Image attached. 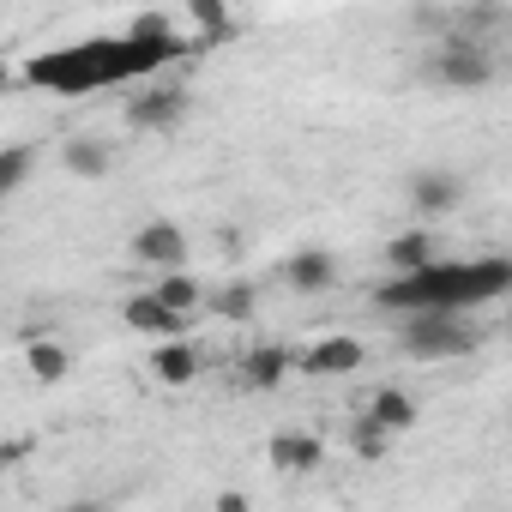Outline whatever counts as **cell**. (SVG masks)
Returning a JSON list of instances; mask_svg holds the SVG:
<instances>
[{
    "label": "cell",
    "instance_id": "6da1fadb",
    "mask_svg": "<svg viewBox=\"0 0 512 512\" xmlns=\"http://www.w3.org/2000/svg\"><path fill=\"white\" fill-rule=\"evenodd\" d=\"M506 290H512V260H506V253H488V260H440V253H434V260L416 266V272H392L374 290V302L392 308V314H416V308L458 314V308L500 302Z\"/></svg>",
    "mask_w": 512,
    "mask_h": 512
},
{
    "label": "cell",
    "instance_id": "7a4b0ae2",
    "mask_svg": "<svg viewBox=\"0 0 512 512\" xmlns=\"http://www.w3.org/2000/svg\"><path fill=\"white\" fill-rule=\"evenodd\" d=\"M25 79L43 85V91H61V97H85V91H103V85L127 79V49H121V37L85 43V49H49V55L31 61Z\"/></svg>",
    "mask_w": 512,
    "mask_h": 512
},
{
    "label": "cell",
    "instance_id": "3957f363",
    "mask_svg": "<svg viewBox=\"0 0 512 512\" xmlns=\"http://www.w3.org/2000/svg\"><path fill=\"white\" fill-rule=\"evenodd\" d=\"M398 350L416 356V362H452V356L476 350V332L464 320H452L446 308H416V314L398 320Z\"/></svg>",
    "mask_w": 512,
    "mask_h": 512
},
{
    "label": "cell",
    "instance_id": "277c9868",
    "mask_svg": "<svg viewBox=\"0 0 512 512\" xmlns=\"http://www.w3.org/2000/svg\"><path fill=\"white\" fill-rule=\"evenodd\" d=\"M428 79L446 85V91H488V85H494V49L476 43V37L446 31V43H440L434 61H428Z\"/></svg>",
    "mask_w": 512,
    "mask_h": 512
},
{
    "label": "cell",
    "instance_id": "5b68a950",
    "mask_svg": "<svg viewBox=\"0 0 512 512\" xmlns=\"http://www.w3.org/2000/svg\"><path fill=\"white\" fill-rule=\"evenodd\" d=\"M121 49H127V79H151V73H163L169 61L187 55V43L175 37V25H169L163 13H139V19L121 31Z\"/></svg>",
    "mask_w": 512,
    "mask_h": 512
},
{
    "label": "cell",
    "instance_id": "8992f818",
    "mask_svg": "<svg viewBox=\"0 0 512 512\" xmlns=\"http://www.w3.org/2000/svg\"><path fill=\"white\" fill-rule=\"evenodd\" d=\"M187 109H193V97L163 79V85H145V91L127 97V127H139V133H169V127L187 121Z\"/></svg>",
    "mask_w": 512,
    "mask_h": 512
},
{
    "label": "cell",
    "instance_id": "52a82bcc",
    "mask_svg": "<svg viewBox=\"0 0 512 512\" xmlns=\"http://www.w3.org/2000/svg\"><path fill=\"white\" fill-rule=\"evenodd\" d=\"M133 260H145V266H157V272L187 266V229H181V223H169V217L139 223V229H133Z\"/></svg>",
    "mask_w": 512,
    "mask_h": 512
},
{
    "label": "cell",
    "instance_id": "ba28073f",
    "mask_svg": "<svg viewBox=\"0 0 512 512\" xmlns=\"http://www.w3.org/2000/svg\"><path fill=\"white\" fill-rule=\"evenodd\" d=\"M362 362H368L362 338H320L314 350H302V356H296V368H302V374H314V380H344V374H356Z\"/></svg>",
    "mask_w": 512,
    "mask_h": 512
},
{
    "label": "cell",
    "instance_id": "9c48e42d",
    "mask_svg": "<svg viewBox=\"0 0 512 512\" xmlns=\"http://www.w3.org/2000/svg\"><path fill=\"white\" fill-rule=\"evenodd\" d=\"M410 205H416L422 217H446V211L464 205V181H458L452 169H416V175H410Z\"/></svg>",
    "mask_w": 512,
    "mask_h": 512
},
{
    "label": "cell",
    "instance_id": "30bf717a",
    "mask_svg": "<svg viewBox=\"0 0 512 512\" xmlns=\"http://www.w3.org/2000/svg\"><path fill=\"white\" fill-rule=\"evenodd\" d=\"M121 320H127L133 332H145V338H187V326H193L187 314H175V308L157 302L151 290H145V296H127V302H121Z\"/></svg>",
    "mask_w": 512,
    "mask_h": 512
},
{
    "label": "cell",
    "instance_id": "8fae6325",
    "mask_svg": "<svg viewBox=\"0 0 512 512\" xmlns=\"http://www.w3.org/2000/svg\"><path fill=\"white\" fill-rule=\"evenodd\" d=\"M284 284L302 290V296H320V290L338 284V260H332L326 247H302V253H290V260H284Z\"/></svg>",
    "mask_w": 512,
    "mask_h": 512
},
{
    "label": "cell",
    "instance_id": "7c38bea8",
    "mask_svg": "<svg viewBox=\"0 0 512 512\" xmlns=\"http://www.w3.org/2000/svg\"><path fill=\"white\" fill-rule=\"evenodd\" d=\"M362 416H374V422H380V428L398 440V434H410V428L422 422V404H416L404 386H380V392L368 398V410H362Z\"/></svg>",
    "mask_w": 512,
    "mask_h": 512
},
{
    "label": "cell",
    "instance_id": "4fadbf2b",
    "mask_svg": "<svg viewBox=\"0 0 512 512\" xmlns=\"http://www.w3.org/2000/svg\"><path fill=\"white\" fill-rule=\"evenodd\" d=\"M151 374H157L163 386H193V380H199V350H193L187 338H157Z\"/></svg>",
    "mask_w": 512,
    "mask_h": 512
},
{
    "label": "cell",
    "instance_id": "5bb4252c",
    "mask_svg": "<svg viewBox=\"0 0 512 512\" xmlns=\"http://www.w3.org/2000/svg\"><path fill=\"white\" fill-rule=\"evenodd\" d=\"M266 458L278 464V470H290V476H302V470H320L326 464V446H320V434H272V446H266Z\"/></svg>",
    "mask_w": 512,
    "mask_h": 512
},
{
    "label": "cell",
    "instance_id": "9a60e30c",
    "mask_svg": "<svg viewBox=\"0 0 512 512\" xmlns=\"http://www.w3.org/2000/svg\"><path fill=\"white\" fill-rule=\"evenodd\" d=\"M290 368H296V356H290L284 344H260V350H247L241 380H247L253 392H272V386H284V380H290Z\"/></svg>",
    "mask_w": 512,
    "mask_h": 512
},
{
    "label": "cell",
    "instance_id": "2e32d148",
    "mask_svg": "<svg viewBox=\"0 0 512 512\" xmlns=\"http://www.w3.org/2000/svg\"><path fill=\"white\" fill-rule=\"evenodd\" d=\"M61 163H67V175H79V181H103L109 163H115V151H109L103 139H67V145H61Z\"/></svg>",
    "mask_w": 512,
    "mask_h": 512
},
{
    "label": "cell",
    "instance_id": "e0dca14e",
    "mask_svg": "<svg viewBox=\"0 0 512 512\" xmlns=\"http://www.w3.org/2000/svg\"><path fill=\"white\" fill-rule=\"evenodd\" d=\"M25 368H31V380L55 386V380H67L73 356H67V344H61V338H25Z\"/></svg>",
    "mask_w": 512,
    "mask_h": 512
},
{
    "label": "cell",
    "instance_id": "ac0fdd59",
    "mask_svg": "<svg viewBox=\"0 0 512 512\" xmlns=\"http://www.w3.org/2000/svg\"><path fill=\"white\" fill-rule=\"evenodd\" d=\"M434 253H440V247H434V235L410 223L404 235H392V241H386V266H392V272H416V266H428V260H434Z\"/></svg>",
    "mask_w": 512,
    "mask_h": 512
},
{
    "label": "cell",
    "instance_id": "d6986e66",
    "mask_svg": "<svg viewBox=\"0 0 512 512\" xmlns=\"http://www.w3.org/2000/svg\"><path fill=\"white\" fill-rule=\"evenodd\" d=\"M187 7V19L199 25V37L205 43H229L235 37V13H229V0H181Z\"/></svg>",
    "mask_w": 512,
    "mask_h": 512
},
{
    "label": "cell",
    "instance_id": "ffe728a7",
    "mask_svg": "<svg viewBox=\"0 0 512 512\" xmlns=\"http://www.w3.org/2000/svg\"><path fill=\"white\" fill-rule=\"evenodd\" d=\"M500 25H506V7H500V0H470L464 13H452V31H458V37H476V43H488Z\"/></svg>",
    "mask_w": 512,
    "mask_h": 512
},
{
    "label": "cell",
    "instance_id": "44dd1931",
    "mask_svg": "<svg viewBox=\"0 0 512 512\" xmlns=\"http://www.w3.org/2000/svg\"><path fill=\"white\" fill-rule=\"evenodd\" d=\"M151 296H157V302H169V308H175V314H193V308H199V302H205V290H199V278H193V272H187V266H175V272H163V278H157V290H151Z\"/></svg>",
    "mask_w": 512,
    "mask_h": 512
},
{
    "label": "cell",
    "instance_id": "7402d4cb",
    "mask_svg": "<svg viewBox=\"0 0 512 512\" xmlns=\"http://www.w3.org/2000/svg\"><path fill=\"white\" fill-rule=\"evenodd\" d=\"M253 308H260V290H253V284H223L217 290V320L241 326V320H253Z\"/></svg>",
    "mask_w": 512,
    "mask_h": 512
},
{
    "label": "cell",
    "instance_id": "603a6c76",
    "mask_svg": "<svg viewBox=\"0 0 512 512\" xmlns=\"http://www.w3.org/2000/svg\"><path fill=\"white\" fill-rule=\"evenodd\" d=\"M386 446H392V434H386V428H380L374 416H362V422L350 428V452H356V458L380 464V458H386Z\"/></svg>",
    "mask_w": 512,
    "mask_h": 512
},
{
    "label": "cell",
    "instance_id": "cb8c5ba5",
    "mask_svg": "<svg viewBox=\"0 0 512 512\" xmlns=\"http://www.w3.org/2000/svg\"><path fill=\"white\" fill-rule=\"evenodd\" d=\"M31 169H37V151L31 145H7V151H0V199H7Z\"/></svg>",
    "mask_w": 512,
    "mask_h": 512
},
{
    "label": "cell",
    "instance_id": "d4e9b609",
    "mask_svg": "<svg viewBox=\"0 0 512 512\" xmlns=\"http://www.w3.org/2000/svg\"><path fill=\"white\" fill-rule=\"evenodd\" d=\"M410 25H422V31H452V13H440V7H416Z\"/></svg>",
    "mask_w": 512,
    "mask_h": 512
},
{
    "label": "cell",
    "instance_id": "484cf974",
    "mask_svg": "<svg viewBox=\"0 0 512 512\" xmlns=\"http://www.w3.org/2000/svg\"><path fill=\"white\" fill-rule=\"evenodd\" d=\"M7 91H13V67H7V61H0V97H7Z\"/></svg>",
    "mask_w": 512,
    "mask_h": 512
}]
</instances>
